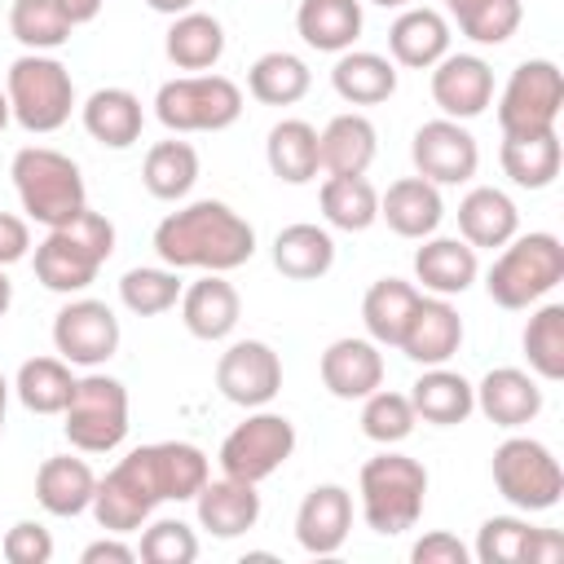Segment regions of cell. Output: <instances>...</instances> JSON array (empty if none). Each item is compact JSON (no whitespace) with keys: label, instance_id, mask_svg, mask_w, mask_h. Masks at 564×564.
Wrapping results in <instances>:
<instances>
[{"label":"cell","instance_id":"cell-1","mask_svg":"<svg viewBox=\"0 0 564 564\" xmlns=\"http://www.w3.org/2000/svg\"><path fill=\"white\" fill-rule=\"evenodd\" d=\"M212 476V463L189 441H159L137 445L123 454L93 494V516L106 533H132L150 520L159 502H189Z\"/></svg>","mask_w":564,"mask_h":564},{"label":"cell","instance_id":"cell-2","mask_svg":"<svg viewBox=\"0 0 564 564\" xmlns=\"http://www.w3.org/2000/svg\"><path fill=\"white\" fill-rule=\"evenodd\" d=\"M154 251L167 269H207L229 273L256 256V229L220 198H198L154 229Z\"/></svg>","mask_w":564,"mask_h":564},{"label":"cell","instance_id":"cell-3","mask_svg":"<svg viewBox=\"0 0 564 564\" xmlns=\"http://www.w3.org/2000/svg\"><path fill=\"white\" fill-rule=\"evenodd\" d=\"M13 189L22 198V212L31 220H40L44 229H62L70 225L84 207H88V189H84V172L70 154L48 150V145H26L13 154Z\"/></svg>","mask_w":564,"mask_h":564},{"label":"cell","instance_id":"cell-4","mask_svg":"<svg viewBox=\"0 0 564 564\" xmlns=\"http://www.w3.org/2000/svg\"><path fill=\"white\" fill-rule=\"evenodd\" d=\"M110 251H115V225L101 212L84 207L70 225L44 234V242L35 247V278L57 295L84 291L97 282Z\"/></svg>","mask_w":564,"mask_h":564},{"label":"cell","instance_id":"cell-5","mask_svg":"<svg viewBox=\"0 0 564 564\" xmlns=\"http://www.w3.org/2000/svg\"><path fill=\"white\" fill-rule=\"evenodd\" d=\"M357 494H361V516L375 533L392 538L419 524L423 516V498H427V467L410 454H375L361 463L357 476Z\"/></svg>","mask_w":564,"mask_h":564},{"label":"cell","instance_id":"cell-6","mask_svg":"<svg viewBox=\"0 0 564 564\" xmlns=\"http://www.w3.org/2000/svg\"><path fill=\"white\" fill-rule=\"evenodd\" d=\"M564 278V242L555 234H520L502 242L498 260L485 273V291L498 308H529Z\"/></svg>","mask_w":564,"mask_h":564},{"label":"cell","instance_id":"cell-7","mask_svg":"<svg viewBox=\"0 0 564 564\" xmlns=\"http://www.w3.org/2000/svg\"><path fill=\"white\" fill-rule=\"evenodd\" d=\"M4 97L26 132H57L75 110L70 70L48 53H22L4 75Z\"/></svg>","mask_w":564,"mask_h":564},{"label":"cell","instance_id":"cell-8","mask_svg":"<svg viewBox=\"0 0 564 564\" xmlns=\"http://www.w3.org/2000/svg\"><path fill=\"white\" fill-rule=\"evenodd\" d=\"M154 115L167 132H220L242 115V88L225 75H181L154 97Z\"/></svg>","mask_w":564,"mask_h":564},{"label":"cell","instance_id":"cell-9","mask_svg":"<svg viewBox=\"0 0 564 564\" xmlns=\"http://www.w3.org/2000/svg\"><path fill=\"white\" fill-rule=\"evenodd\" d=\"M66 441L84 454H110L128 436V388L110 375H84L75 379V392L66 401Z\"/></svg>","mask_w":564,"mask_h":564},{"label":"cell","instance_id":"cell-10","mask_svg":"<svg viewBox=\"0 0 564 564\" xmlns=\"http://www.w3.org/2000/svg\"><path fill=\"white\" fill-rule=\"evenodd\" d=\"M494 485L520 511H551L564 494V471L542 441L507 436L494 449Z\"/></svg>","mask_w":564,"mask_h":564},{"label":"cell","instance_id":"cell-11","mask_svg":"<svg viewBox=\"0 0 564 564\" xmlns=\"http://www.w3.org/2000/svg\"><path fill=\"white\" fill-rule=\"evenodd\" d=\"M564 106V75L551 57H529L511 70L502 97H498V128L502 137H529L551 132Z\"/></svg>","mask_w":564,"mask_h":564},{"label":"cell","instance_id":"cell-12","mask_svg":"<svg viewBox=\"0 0 564 564\" xmlns=\"http://www.w3.org/2000/svg\"><path fill=\"white\" fill-rule=\"evenodd\" d=\"M295 454V423L286 414H273V410H256L247 414V423H238L225 441H220V471L234 476V480H247V485H260L269 480L286 458Z\"/></svg>","mask_w":564,"mask_h":564},{"label":"cell","instance_id":"cell-13","mask_svg":"<svg viewBox=\"0 0 564 564\" xmlns=\"http://www.w3.org/2000/svg\"><path fill=\"white\" fill-rule=\"evenodd\" d=\"M53 344L70 366H101L119 348V317L106 300H70L53 317Z\"/></svg>","mask_w":564,"mask_h":564},{"label":"cell","instance_id":"cell-14","mask_svg":"<svg viewBox=\"0 0 564 564\" xmlns=\"http://www.w3.org/2000/svg\"><path fill=\"white\" fill-rule=\"evenodd\" d=\"M410 159H414L423 181H432V185H463L480 167V145H476V137L458 119H427L414 132V141H410Z\"/></svg>","mask_w":564,"mask_h":564},{"label":"cell","instance_id":"cell-15","mask_svg":"<svg viewBox=\"0 0 564 564\" xmlns=\"http://www.w3.org/2000/svg\"><path fill=\"white\" fill-rule=\"evenodd\" d=\"M216 388L242 410H260L282 388V361L264 339H238L216 361Z\"/></svg>","mask_w":564,"mask_h":564},{"label":"cell","instance_id":"cell-16","mask_svg":"<svg viewBox=\"0 0 564 564\" xmlns=\"http://www.w3.org/2000/svg\"><path fill=\"white\" fill-rule=\"evenodd\" d=\"M432 101L445 110V119H476L494 101V70L476 53H445L432 66Z\"/></svg>","mask_w":564,"mask_h":564},{"label":"cell","instance_id":"cell-17","mask_svg":"<svg viewBox=\"0 0 564 564\" xmlns=\"http://www.w3.org/2000/svg\"><path fill=\"white\" fill-rule=\"evenodd\" d=\"M463 344V317L454 313V304L445 295H419L405 330H401V352L419 366H445Z\"/></svg>","mask_w":564,"mask_h":564},{"label":"cell","instance_id":"cell-18","mask_svg":"<svg viewBox=\"0 0 564 564\" xmlns=\"http://www.w3.org/2000/svg\"><path fill=\"white\" fill-rule=\"evenodd\" d=\"M352 529V494L344 485H313L295 511V542L308 555H335Z\"/></svg>","mask_w":564,"mask_h":564},{"label":"cell","instance_id":"cell-19","mask_svg":"<svg viewBox=\"0 0 564 564\" xmlns=\"http://www.w3.org/2000/svg\"><path fill=\"white\" fill-rule=\"evenodd\" d=\"M322 383L339 401H361L383 388V352L375 339L344 335L322 352Z\"/></svg>","mask_w":564,"mask_h":564},{"label":"cell","instance_id":"cell-20","mask_svg":"<svg viewBox=\"0 0 564 564\" xmlns=\"http://www.w3.org/2000/svg\"><path fill=\"white\" fill-rule=\"evenodd\" d=\"M476 410L494 427H524L542 414V388L529 370L498 366L476 383Z\"/></svg>","mask_w":564,"mask_h":564},{"label":"cell","instance_id":"cell-21","mask_svg":"<svg viewBox=\"0 0 564 564\" xmlns=\"http://www.w3.org/2000/svg\"><path fill=\"white\" fill-rule=\"evenodd\" d=\"M194 507H198V524L212 533V538H238L247 529H256L260 520V494L256 485L247 480H234V476H220L194 494Z\"/></svg>","mask_w":564,"mask_h":564},{"label":"cell","instance_id":"cell-22","mask_svg":"<svg viewBox=\"0 0 564 564\" xmlns=\"http://www.w3.org/2000/svg\"><path fill=\"white\" fill-rule=\"evenodd\" d=\"M379 154V137L375 123L366 115H335L322 132H317V159L326 176H366V167Z\"/></svg>","mask_w":564,"mask_h":564},{"label":"cell","instance_id":"cell-23","mask_svg":"<svg viewBox=\"0 0 564 564\" xmlns=\"http://www.w3.org/2000/svg\"><path fill=\"white\" fill-rule=\"evenodd\" d=\"M379 216L388 220L392 234L401 238H432L445 203H441V185L423 181V176H401L388 185V194L379 198Z\"/></svg>","mask_w":564,"mask_h":564},{"label":"cell","instance_id":"cell-24","mask_svg":"<svg viewBox=\"0 0 564 564\" xmlns=\"http://www.w3.org/2000/svg\"><path fill=\"white\" fill-rule=\"evenodd\" d=\"M238 313H242V300L220 273H207L181 291V322L194 339H207V344L225 339L238 326Z\"/></svg>","mask_w":564,"mask_h":564},{"label":"cell","instance_id":"cell-25","mask_svg":"<svg viewBox=\"0 0 564 564\" xmlns=\"http://www.w3.org/2000/svg\"><path fill=\"white\" fill-rule=\"evenodd\" d=\"M388 48H392V62L410 70H432L449 53V22L427 4H410L388 31Z\"/></svg>","mask_w":564,"mask_h":564},{"label":"cell","instance_id":"cell-26","mask_svg":"<svg viewBox=\"0 0 564 564\" xmlns=\"http://www.w3.org/2000/svg\"><path fill=\"white\" fill-rule=\"evenodd\" d=\"M423 247L414 251V278L432 291V295H463L476 273V247H467L463 238H419Z\"/></svg>","mask_w":564,"mask_h":564},{"label":"cell","instance_id":"cell-27","mask_svg":"<svg viewBox=\"0 0 564 564\" xmlns=\"http://www.w3.org/2000/svg\"><path fill=\"white\" fill-rule=\"evenodd\" d=\"M405 397H410L414 414L423 423H436V427H454V423H463L476 410V388L458 370H445V366H427L410 383Z\"/></svg>","mask_w":564,"mask_h":564},{"label":"cell","instance_id":"cell-28","mask_svg":"<svg viewBox=\"0 0 564 564\" xmlns=\"http://www.w3.org/2000/svg\"><path fill=\"white\" fill-rule=\"evenodd\" d=\"M93 494H97V476L84 458L53 454L35 471V502L48 516H79L93 507Z\"/></svg>","mask_w":564,"mask_h":564},{"label":"cell","instance_id":"cell-29","mask_svg":"<svg viewBox=\"0 0 564 564\" xmlns=\"http://www.w3.org/2000/svg\"><path fill=\"white\" fill-rule=\"evenodd\" d=\"M458 229H463V242H467V247H489V251H494V247H502V242L516 238L520 212H516V203H511L502 189L476 185V189H467L463 203H458Z\"/></svg>","mask_w":564,"mask_h":564},{"label":"cell","instance_id":"cell-30","mask_svg":"<svg viewBox=\"0 0 564 564\" xmlns=\"http://www.w3.org/2000/svg\"><path fill=\"white\" fill-rule=\"evenodd\" d=\"M295 31L317 53H344L361 35V0H300Z\"/></svg>","mask_w":564,"mask_h":564},{"label":"cell","instance_id":"cell-31","mask_svg":"<svg viewBox=\"0 0 564 564\" xmlns=\"http://www.w3.org/2000/svg\"><path fill=\"white\" fill-rule=\"evenodd\" d=\"M163 53L176 70H212L220 57H225V26L212 18V13H176L172 26H167V40H163Z\"/></svg>","mask_w":564,"mask_h":564},{"label":"cell","instance_id":"cell-32","mask_svg":"<svg viewBox=\"0 0 564 564\" xmlns=\"http://www.w3.org/2000/svg\"><path fill=\"white\" fill-rule=\"evenodd\" d=\"M84 128L106 150H128L141 141V97L128 88H97L84 101Z\"/></svg>","mask_w":564,"mask_h":564},{"label":"cell","instance_id":"cell-33","mask_svg":"<svg viewBox=\"0 0 564 564\" xmlns=\"http://www.w3.org/2000/svg\"><path fill=\"white\" fill-rule=\"evenodd\" d=\"M264 159H269V172L286 185H308L317 172H322V159H317V128L308 119H282L269 128V141H264Z\"/></svg>","mask_w":564,"mask_h":564},{"label":"cell","instance_id":"cell-34","mask_svg":"<svg viewBox=\"0 0 564 564\" xmlns=\"http://www.w3.org/2000/svg\"><path fill=\"white\" fill-rule=\"evenodd\" d=\"M335 264V238L322 229V225H286L278 238H273V269L282 278H295V282H313V278H326Z\"/></svg>","mask_w":564,"mask_h":564},{"label":"cell","instance_id":"cell-35","mask_svg":"<svg viewBox=\"0 0 564 564\" xmlns=\"http://www.w3.org/2000/svg\"><path fill=\"white\" fill-rule=\"evenodd\" d=\"M330 84L348 106H379V101H388L397 93V66L388 57H379V53L344 48L335 70H330Z\"/></svg>","mask_w":564,"mask_h":564},{"label":"cell","instance_id":"cell-36","mask_svg":"<svg viewBox=\"0 0 564 564\" xmlns=\"http://www.w3.org/2000/svg\"><path fill=\"white\" fill-rule=\"evenodd\" d=\"M498 159H502V172L520 189H546L560 176L564 150H560L555 128H551V132H529V137H502Z\"/></svg>","mask_w":564,"mask_h":564},{"label":"cell","instance_id":"cell-37","mask_svg":"<svg viewBox=\"0 0 564 564\" xmlns=\"http://www.w3.org/2000/svg\"><path fill=\"white\" fill-rule=\"evenodd\" d=\"M141 181L154 198L163 203H176L194 189L198 181V150L189 141H154L145 150V163H141Z\"/></svg>","mask_w":564,"mask_h":564},{"label":"cell","instance_id":"cell-38","mask_svg":"<svg viewBox=\"0 0 564 564\" xmlns=\"http://www.w3.org/2000/svg\"><path fill=\"white\" fill-rule=\"evenodd\" d=\"M414 304H419V291H414L410 282H401V278H379V282L366 291V300H361V322H366L370 339L397 348V344H401V330H405V322H410V313H414Z\"/></svg>","mask_w":564,"mask_h":564},{"label":"cell","instance_id":"cell-39","mask_svg":"<svg viewBox=\"0 0 564 564\" xmlns=\"http://www.w3.org/2000/svg\"><path fill=\"white\" fill-rule=\"evenodd\" d=\"M308 84H313L308 66L295 53H282V48L256 57L251 70H247V93L264 106H295L308 93Z\"/></svg>","mask_w":564,"mask_h":564},{"label":"cell","instance_id":"cell-40","mask_svg":"<svg viewBox=\"0 0 564 564\" xmlns=\"http://www.w3.org/2000/svg\"><path fill=\"white\" fill-rule=\"evenodd\" d=\"M317 198H322L326 225H335L344 234H361L379 220V194L366 176H326Z\"/></svg>","mask_w":564,"mask_h":564},{"label":"cell","instance_id":"cell-41","mask_svg":"<svg viewBox=\"0 0 564 564\" xmlns=\"http://www.w3.org/2000/svg\"><path fill=\"white\" fill-rule=\"evenodd\" d=\"M13 392H18V401L31 414H62L70 392H75L70 361H62V357H31V361H22Z\"/></svg>","mask_w":564,"mask_h":564},{"label":"cell","instance_id":"cell-42","mask_svg":"<svg viewBox=\"0 0 564 564\" xmlns=\"http://www.w3.org/2000/svg\"><path fill=\"white\" fill-rule=\"evenodd\" d=\"M70 18L57 0H13L9 9V31L22 48L31 53H48V48H62L70 40Z\"/></svg>","mask_w":564,"mask_h":564},{"label":"cell","instance_id":"cell-43","mask_svg":"<svg viewBox=\"0 0 564 564\" xmlns=\"http://www.w3.org/2000/svg\"><path fill=\"white\" fill-rule=\"evenodd\" d=\"M524 357L538 379H564V304H542L529 317Z\"/></svg>","mask_w":564,"mask_h":564},{"label":"cell","instance_id":"cell-44","mask_svg":"<svg viewBox=\"0 0 564 564\" xmlns=\"http://www.w3.org/2000/svg\"><path fill=\"white\" fill-rule=\"evenodd\" d=\"M181 278H176V269H128L123 278H119V300H123V308L128 313H137V317H154V313H167V308H176V300H181Z\"/></svg>","mask_w":564,"mask_h":564},{"label":"cell","instance_id":"cell-45","mask_svg":"<svg viewBox=\"0 0 564 564\" xmlns=\"http://www.w3.org/2000/svg\"><path fill=\"white\" fill-rule=\"evenodd\" d=\"M361 432L375 441V445H397L414 432L419 414L410 405L405 392H388V388H375L370 397H361Z\"/></svg>","mask_w":564,"mask_h":564},{"label":"cell","instance_id":"cell-46","mask_svg":"<svg viewBox=\"0 0 564 564\" xmlns=\"http://www.w3.org/2000/svg\"><path fill=\"white\" fill-rule=\"evenodd\" d=\"M533 524L520 516H489L476 533V560L480 564H529Z\"/></svg>","mask_w":564,"mask_h":564},{"label":"cell","instance_id":"cell-47","mask_svg":"<svg viewBox=\"0 0 564 564\" xmlns=\"http://www.w3.org/2000/svg\"><path fill=\"white\" fill-rule=\"evenodd\" d=\"M520 18H524L520 0H471L463 13H454L458 31L476 44H507L516 35Z\"/></svg>","mask_w":564,"mask_h":564},{"label":"cell","instance_id":"cell-48","mask_svg":"<svg viewBox=\"0 0 564 564\" xmlns=\"http://www.w3.org/2000/svg\"><path fill=\"white\" fill-rule=\"evenodd\" d=\"M137 560H145V564H194L198 560V538L185 520H154L141 533Z\"/></svg>","mask_w":564,"mask_h":564},{"label":"cell","instance_id":"cell-49","mask_svg":"<svg viewBox=\"0 0 564 564\" xmlns=\"http://www.w3.org/2000/svg\"><path fill=\"white\" fill-rule=\"evenodd\" d=\"M4 560L9 564H48L53 560V533L40 520H18L4 533Z\"/></svg>","mask_w":564,"mask_h":564},{"label":"cell","instance_id":"cell-50","mask_svg":"<svg viewBox=\"0 0 564 564\" xmlns=\"http://www.w3.org/2000/svg\"><path fill=\"white\" fill-rule=\"evenodd\" d=\"M410 560L414 564H467L471 560V551L454 538V533H423L419 542H414V551H410Z\"/></svg>","mask_w":564,"mask_h":564},{"label":"cell","instance_id":"cell-51","mask_svg":"<svg viewBox=\"0 0 564 564\" xmlns=\"http://www.w3.org/2000/svg\"><path fill=\"white\" fill-rule=\"evenodd\" d=\"M26 251H31V229H26V220L13 216V212H0V269L26 260Z\"/></svg>","mask_w":564,"mask_h":564},{"label":"cell","instance_id":"cell-52","mask_svg":"<svg viewBox=\"0 0 564 564\" xmlns=\"http://www.w3.org/2000/svg\"><path fill=\"white\" fill-rule=\"evenodd\" d=\"M79 560L84 564H132L137 560V546H128V542H119V533H110V538L88 542Z\"/></svg>","mask_w":564,"mask_h":564},{"label":"cell","instance_id":"cell-53","mask_svg":"<svg viewBox=\"0 0 564 564\" xmlns=\"http://www.w3.org/2000/svg\"><path fill=\"white\" fill-rule=\"evenodd\" d=\"M564 555V538L555 529H533V542H529V564H551Z\"/></svg>","mask_w":564,"mask_h":564},{"label":"cell","instance_id":"cell-54","mask_svg":"<svg viewBox=\"0 0 564 564\" xmlns=\"http://www.w3.org/2000/svg\"><path fill=\"white\" fill-rule=\"evenodd\" d=\"M57 4H62V9H66V18L79 26V22H93V18L101 13V4H106V0H57Z\"/></svg>","mask_w":564,"mask_h":564},{"label":"cell","instance_id":"cell-55","mask_svg":"<svg viewBox=\"0 0 564 564\" xmlns=\"http://www.w3.org/2000/svg\"><path fill=\"white\" fill-rule=\"evenodd\" d=\"M154 13H167V18H176V13H189L194 9V0H145Z\"/></svg>","mask_w":564,"mask_h":564},{"label":"cell","instance_id":"cell-56","mask_svg":"<svg viewBox=\"0 0 564 564\" xmlns=\"http://www.w3.org/2000/svg\"><path fill=\"white\" fill-rule=\"evenodd\" d=\"M9 304H13V282L4 278V269H0V317L9 313Z\"/></svg>","mask_w":564,"mask_h":564},{"label":"cell","instance_id":"cell-57","mask_svg":"<svg viewBox=\"0 0 564 564\" xmlns=\"http://www.w3.org/2000/svg\"><path fill=\"white\" fill-rule=\"evenodd\" d=\"M4 410H9V383H4V375H0V432H4Z\"/></svg>","mask_w":564,"mask_h":564},{"label":"cell","instance_id":"cell-58","mask_svg":"<svg viewBox=\"0 0 564 564\" xmlns=\"http://www.w3.org/2000/svg\"><path fill=\"white\" fill-rule=\"evenodd\" d=\"M370 4H383V9H410L414 0H370Z\"/></svg>","mask_w":564,"mask_h":564},{"label":"cell","instance_id":"cell-59","mask_svg":"<svg viewBox=\"0 0 564 564\" xmlns=\"http://www.w3.org/2000/svg\"><path fill=\"white\" fill-rule=\"evenodd\" d=\"M9 119H13V115H9V97L0 93V132H4V123H9Z\"/></svg>","mask_w":564,"mask_h":564},{"label":"cell","instance_id":"cell-60","mask_svg":"<svg viewBox=\"0 0 564 564\" xmlns=\"http://www.w3.org/2000/svg\"><path fill=\"white\" fill-rule=\"evenodd\" d=\"M445 4H449V13H463V9L471 4V0H445Z\"/></svg>","mask_w":564,"mask_h":564}]
</instances>
